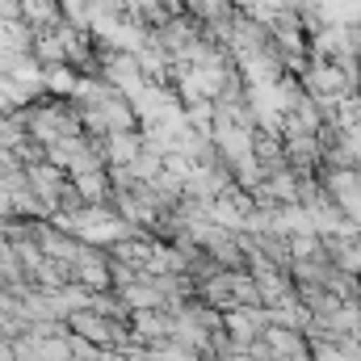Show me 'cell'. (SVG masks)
<instances>
[{
  "label": "cell",
  "mask_w": 361,
  "mask_h": 361,
  "mask_svg": "<svg viewBox=\"0 0 361 361\" xmlns=\"http://www.w3.org/2000/svg\"><path fill=\"white\" fill-rule=\"evenodd\" d=\"M281 152H286V169L294 177H319V169H324V143H319V135H286Z\"/></svg>",
  "instance_id": "cell-1"
},
{
  "label": "cell",
  "mask_w": 361,
  "mask_h": 361,
  "mask_svg": "<svg viewBox=\"0 0 361 361\" xmlns=\"http://www.w3.org/2000/svg\"><path fill=\"white\" fill-rule=\"evenodd\" d=\"M63 185H68V173L63 169H55V164H30L25 169V189L55 214V202H59V193H63Z\"/></svg>",
  "instance_id": "cell-2"
},
{
  "label": "cell",
  "mask_w": 361,
  "mask_h": 361,
  "mask_svg": "<svg viewBox=\"0 0 361 361\" xmlns=\"http://www.w3.org/2000/svg\"><path fill=\"white\" fill-rule=\"evenodd\" d=\"M143 152V139L139 130H118V135H105L101 139V156H105V169H130Z\"/></svg>",
  "instance_id": "cell-3"
},
{
  "label": "cell",
  "mask_w": 361,
  "mask_h": 361,
  "mask_svg": "<svg viewBox=\"0 0 361 361\" xmlns=\"http://www.w3.org/2000/svg\"><path fill=\"white\" fill-rule=\"evenodd\" d=\"M68 180H72L80 206H109V197H114V189H109V173H105V169H97V173H80V177H68Z\"/></svg>",
  "instance_id": "cell-4"
},
{
  "label": "cell",
  "mask_w": 361,
  "mask_h": 361,
  "mask_svg": "<svg viewBox=\"0 0 361 361\" xmlns=\"http://www.w3.org/2000/svg\"><path fill=\"white\" fill-rule=\"evenodd\" d=\"M17 17L42 34V30H55L59 25V0H17Z\"/></svg>",
  "instance_id": "cell-5"
},
{
  "label": "cell",
  "mask_w": 361,
  "mask_h": 361,
  "mask_svg": "<svg viewBox=\"0 0 361 361\" xmlns=\"http://www.w3.org/2000/svg\"><path fill=\"white\" fill-rule=\"evenodd\" d=\"M59 21L72 30H89L92 25V4L89 0H59Z\"/></svg>",
  "instance_id": "cell-6"
},
{
  "label": "cell",
  "mask_w": 361,
  "mask_h": 361,
  "mask_svg": "<svg viewBox=\"0 0 361 361\" xmlns=\"http://www.w3.org/2000/svg\"><path fill=\"white\" fill-rule=\"evenodd\" d=\"M85 277H89V286H105V269H101V265H97V261H85Z\"/></svg>",
  "instance_id": "cell-7"
},
{
  "label": "cell",
  "mask_w": 361,
  "mask_h": 361,
  "mask_svg": "<svg viewBox=\"0 0 361 361\" xmlns=\"http://www.w3.org/2000/svg\"><path fill=\"white\" fill-rule=\"evenodd\" d=\"M311 248H315V240H294V252H302V257H307Z\"/></svg>",
  "instance_id": "cell-8"
}]
</instances>
